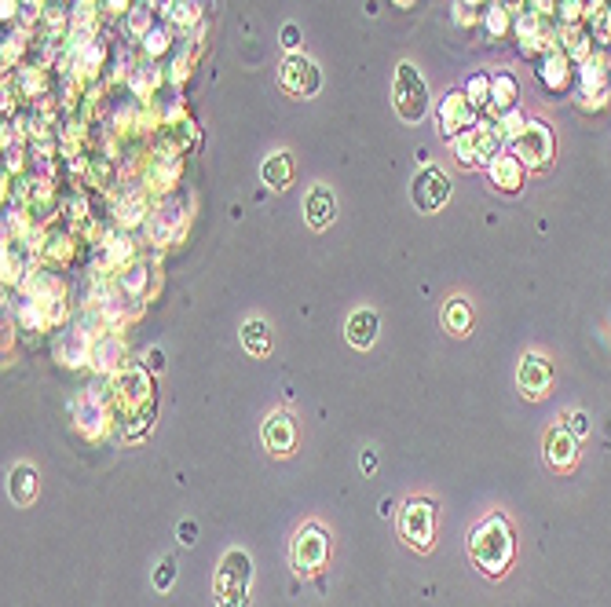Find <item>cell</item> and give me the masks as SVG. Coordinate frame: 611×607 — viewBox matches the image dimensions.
I'll return each mask as SVG.
<instances>
[{
    "instance_id": "cell-1",
    "label": "cell",
    "mask_w": 611,
    "mask_h": 607,
    "mask_svg": "<svg viewBox=\"0 0 611 607\" xmlns=\"http://www.w3.org/2000/svg\"><path fill=\"white\" fill-rule=\"evenodd\" d=\"M469 556L476 560V567H480L483 575H491V578L505 575L509 564H513V556H516L513 523L505 520L502 512H494V516H487L480 527H472Z\"/></svg>"
},
{
    "instance_id": "cell-2",
    "label": "cell",
    "mask_w": 611,
    "mask_h": 607,
    "mask_svg": "<svg viewBox=\"0 0 611 607\" xmlns=\"http://www.w3.org/2000/svg\"><path fill=\"white\" fill-rule=\"evenodd\" d=\"M249 582H253V560L246 549H231L216 567V604L220 607H249Z\"/></svg>"
},
{
    "instance_id": "cell-3",
    "label": "cell",
    "mask_w": 611,
    "mask_h": 607,
    "mask_svg": "<svg viewBox=\"0 0 611 607\" xmlns=\"http://www.w3.org/2000/svg\"><path fill=\"white\" fill-rule=\"evenodd\" d=\"M392 107H396V114L403 121H421L429 114V85H425V77L410 63L396 66V77H392Z\"/></svg>"
},
{
    "instance_id": "cell-4",
    "label": "cell",
    "mask_w": 611,
    "mask_h": 607,
    "mask_svg": "<svg viewBox=\"0 0 611 607\" xmlns=\"http://www.w3.org/2000/svg\"><path fill=\"white\" fill-rule=\"evenodd\" d=\"M399 538L410 545V549H432V538H436V505L425 498H410L403 509H399Z\"/></svg>"
},
{
    "instance_id": "cell-5",
    "label": "cell",
    "mask_w": 611,
    "mask_h": 607,
    "mask_svg": "<svg viewBox=\"0 0 611 607\" xmlns=\"http://www.w3.org/2000/svg\"><path fill=\"white\" fill-rule=\"evenodd\" d=\"M326 560H330V534L322 531L319 523L301 527L297 538H293V571L297 575H315V571L326 567Z\"/></svg>"
},
{
    "instance_id": "cell-6",
    "label": "cell",
    "mask_w": 611,
    "mask_h": 607,
    "mask_svg": "<svg viewBox=\"0 0 611 607\" xmlns=\"http://www.w3.org/2000/svg\"><path fill=\"white\" fill-rule=\"evenodd\" d=\"M279 85L286 88L290 96H301V99L315 96V92H319V85H322L319 66L311 63L308 55H290V59L282 63V70H279Z\"/></svg>"
},
{
    "instance_id": "cell-7",
    "label": "cell",
    "mask_w": 611,
    "mask_h": 607,
    "mask_svg": "<svg viewBox=\"0 0 611 607\" xmlns=\"http://www.w3.org/2000/svg\"><path fill=\"white\" fill-rule=\"evenodd\" d=\"M410 198L421 213H440L447 198H451V180L443 176L440 169H421L414 176V187H410Z\"/></svg>"
},
{
    "instance_id": "cell-8",
    "label": "cell",
    "mask_w": 611,
    "mask_h": 607,
    "mask_svg": "<svg viewBox=\"0 0 611 607\" xmlns=\"http://www.w3.org/2000/svg\"><path fill=\"white\" fill-rule=\"evenodd\" d=\"M516 384L527 399H546L549 384H553V366L542 352H527L520 359V370H516Z\"/></svg>"
},
{
    "instance_id": "cell-9",
    "label": "cell",
    "mask_w": 611,
    "mask_h": 607,
    "mask_svg": "<svg viewBox=\"0 0 611 607\" xmlns=\"http://www.w3.org/2000/svg\"><path fill=\"white\" fill-rule=\"evenodd\" d=\"M513 147L516 158L527 161V165H549V158H553V136H549V128L542 121L524 125V132L513 139Z\"/></svg>"
},
{
    "instance_id": "cell-10",
    "label": "cell",
    "mask_w": 611,
    "mask_h": 607,
    "mask_svg": "<svg viewBox=\"0 0 611 607\" xmlns=\"http://www.w3.org/2000/svg\"><path fill=\"white\" fill-rule=\"evenodd\" d=\"M546 461H549V469H553V472L575 469V461H579V439L571 436L568 425L549 428V436H546Z\"/></svg>"
},
{
    "instance_id": "cell-11",
    "label": "cell",
    "mask_w": 611,
    "mask_h": 607,
    "mask_svg": "<svg viewBox=\"0 0 611 607\" xmlns=\"http://www.w3.org/2000/svg\"><path fill=\"white\" fill-rule=\"evenodd\" d=\"M260 436H264V447H268L271 454L286 458L293 450V443H297V421H293L290 414H271L268 421H264V428H260Z\"/></svg>"
},
{
    "instance_id": "cell-12",
    "label": "cell",
    "mask_w": 611,
    "mask_h": 607,
    "mask_svg": "<svg viewBox=\"0 0 611 607\" xmlns=\"http://www.w3.org/2000/svg\"><path fill=\"white\" fill-rule=\"evenodd\" d=\"M304 216H308V224L315 227V231H322V227L333 224V216H337V198H333L330 187H311L308 198H304Z\"/></svg>"
},
{
    "instance_id": "cell-13",
    "label": "cell",
    "mask_w": 611,
    "mask_h": 607,
    "mask_svg": "<svg viewBox=\"0 0 611 607\" xmlns=\"http://www.w3.org/2000/svg\"><path fill=\"white\" fill-rule=\"evenodd\" d=\"M37 469H30V465H19V469L11 472L8 480V498L19 505V509H26V505H33L37 501Z\"/></svg>"
},
{
    "instance_id": "cell-14",
    "label": "cell",
    "mask_w": 611,
    "mask_h": 607,
    "mask_svg": "<svg viewBox=\"0 0 611 607\" xmlns=\"http://www.w3.org/2000/svg\"><path fill=\"white\" fill-rule=\"evenodd\" d=\"M377 330H381V322H377L374 311H355L352 319H348V326H344V333H348V344L352 348H370V344L377 341Z\"/></svg>"
},
{
    "instance_id": "cell-15",
    "label": "cell",
    "mask_w": 611,
    "mask_h": 607,
    "mask_svg": "<svg viewBox=\"0 0 611 607\" xmlns=\"http://www.w3.org/2000/svg\"><path fill=\"white\" fill-rule=\"evenodd\" d=\"M260 176H264V183L268 187H275V191H286L293 180V158L282 150V154H271L268 161H264V169H260Z\"/></svg>"
},
{
    "instance_id": "cell-16",
    "label": "cell",
    "mask_w": 611,
    "mask_h": 607,
    "mask_svg": "<svg viewBox=\"0 0 611 607\" xmlns=\"http://www.w3.org/2000/svg\"><path fill=\"white\" fill-rule=\"evenodd\" d=\"M491 176L498 187H505V191H516L520 187V180H524V172H520V158L516 154H498V158L491 161Z\"/></svg>"
},
{
    "instance_id": "cell-17",
    "label": "cell",
    "mask_w": 611,
    "mask_h": 607,
    "mask_svg": "<svg viewBox=\"0 0 611 607\" xmlns=\"http://www.w3.org/2000/svg\"><path fill=\"white\" fill-rule=\"evenodd\" d=\"M242 344L249 355H268L271 352V326L264 319H249L242 326Z\"/></svg>"
},
{
    "instance_id": "cell-18",
    "label": "cell",
    "mask_w": 611,
    "mask_h": 607,
    "mask_svg": "<svg viewBox=\"0 0 611 607\" xmlns=\"http://www.w3.org/2000/svg\"><path fill=\"white\" fill-rule=\"evenodd\" d=\"M469 319H472V311H469V304H465V300H451V304L443 308V322H447L454 333L469 330Z\"/></svg>"
},
{
    "instance_id": "cell-19",
    "label": "cell",
    "mask_w": 611,
    "mask_h": 607,
    "mask_svg": "<svg viewBox=\"0 0 611 607\" xmlns=\"http://www.w3.org/2000/svg\"><path fill=\"white\" fill-rule=\"evenodd\" d=\"M494 103H502V107H513L516 103V81L513 77H494Z\"/></svg>"
},
{
    "instance_id": "cell-20",
    "label": "cell",
    "mask_w": 611,
    "mask_h": 607,
    "mask_svg": "<svg viewBox=\"0 0 611 607\" xmlns=\"http://www.w3.org/2000/svg\"><path fill=\"white\" fill-rule=\"evenodd\" d=\"M568 432L575 439L579 436H590V417L582 414V410H575V414H568Z\"/></svg>"
},
{
    "instance_id": "cell-21",
    "label": "cell",
    "mask_w": 611,
    "mask_h": 607,
    "mask_svg": "<svg viewBox=\"0 0 611 607\" xmlns=\"http://www.w3.org/2000/svg\"><path fill=\"white\" fill-rule=\"evenodd\" d=\"M172 578H176V560H161L158 575H154V586H158V589H169V586H172Z\"/></svg>"
},
{
    "instance_id": "cell-22",
    "label": "cell",
    "mask_w": 611,
    "mask_h": 607,
    "mask_svg": "<svg viewBox=\"0 0 611 607\" xmlns=\"http://www.w3.org/2000/svg\"><path fill=\"white\" fill-rule=\"evenodd\" d=\"M194 534H198V527H194V523H180V542H183V545H194V542H198Z\"/></svg>"
},
{
    "instance_id": "cell-23",
    "label": "cell",
    "mask_w": 611,
    "mask_h": 607,
    "mask_svg": "<svg viewBox=\"0 0 611 607\" xmlns=\"http://www.w3.org/2000/svg\"><path fill=\"white\" fill-rule=\"evenodd\" d=\"M282 37H286V48H297V26H286Z\"/></svg>"
},
{
    "instance_id": "cell-24",
    "label": "cell",
    "mask_w": 611,
    "mask_h": 607,
    "mask_svg": "<svg viewBox=\"0 0 611 607\" xmlns=\"http://www.w3.org/2000/svg\"><path fill=\"white\" fill-rule=\"evenodd\" d=\"M147 359H151L154 370H161V352H151V355H147Z\"/></svg>"
}]
</instances>
